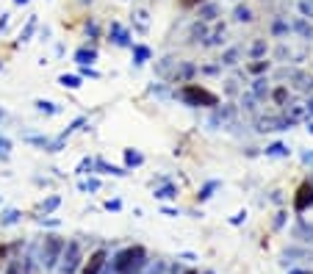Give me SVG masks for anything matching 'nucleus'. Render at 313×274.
<instances>
[{
  "mask_svg": "<svg viewBox=\"0 0 313 274\" xmlns=\"http://www.w3.org/2000/svg\"><path fill=\"white\" fill-rule=\"evenodd\" d=\"M144 263H147L144 249L141 247H128V249H122V252H116L114 263H111V271L114 274H136V271L144 269Z\"/></svg>",
  "mask_w": 313,
  "mask_h": 274,
  "instance_id": "1",
  "label": "nucleus"
},
{
  "mask_svg": "<svg viewBox=\"0 0 313 274\" xmlns=\"http://www.w3.org/2000/svg\"><path fill=\"white\" fill-rule=\"evenodd\" d=\"M64 247H67V244H64L58 236H47V238H45V249H42V263H45V269H56L58 260H61V255H64Z\"/></svg>",
  "mask_w": 313,
  "mask_h": 274,
  "instance_id": "2",
  "label": "nucleus"
},
{
  "mask_svg": "<svg viewBox=\"0 0 313 274\" xmlns=\"http://www.w3.org/2000/svg\"><path fill=\"white\" fill-rule=\"evenodd\" d=\"M81 260H84V255H81V244L78 241H69L67 247H64V255H61L58 269H61V274H75V271L81 269Z\"/></svg>",
  "mask_w": 313,
  "mask_h": 274,
  "instance_id": "3",
  "label": "nucleus"
},
{
  "mask_svg": "<svg viewBox=\"0 0 313 274\" xmlns=\"http://www.w3.org/2000/svg\"><path fill=\"white\" fill-rule=\"evenodd\" d=\"M197 75V67H194L191 61H178L175 64V69H172V75L169 78L175 80V83H188V80Z\"/></svg>",
  "mask_w": 313,
  "mask_h": 274,
  "instance_id": "4",
  "label": "nucleus"
},
{
  "mask_svg": "<svg viewBox=\"0 0 313 274\" xmlns=\"http://www.w3.org/2000/svg\"><path fill=\"white\" fill-rule=\"evenodd\" d=\"M183 100L186 103H205V106H214L216 103V97L214 95H208L205 89H197V86H186V92H183Z\"/></svg>",
  "mask_w": 313,
  "mask_h": 274,
  "instance_id": "5",
  "label": "nucleus"
},
{
  "mask_svg": "<svg viewBox=\"0 0 313 274\" xmlns=\"http://www.w3.org/2000/svg\"><path fill=\"white\" fill-rule=\"evenodd\" d=\"M105 260H108V252H105V249H97V252H94L92 258L86 260L84 274H100V269L105 266Z\"/></svg>",
  "mask_w": 313,
  "mask_h": 274,
  "instance_id": "6",
  "label": "nucleus"
},
{
  "mask_svg": "<svg viewBox=\"0 0 313 274\" xmlns=\"http://www.w3.org/2000/svg\"><path fill=\"white\" fill-rule=\"evenodd\" d=\"M286 119L291 122V125H297V122H310L308 119V106L305 103H294V106L286 108Z\"/></svg>",
  "mask_w": 313,
  "mask_h": 274,
  "instance_id": "7",
  "label": "nucleus"
},
{
  "mask_svg": "<svg viewBox=\"0 0 313 274\" xmlns=\"http://www.w3.org/2000/svg\"><path fill=\"white\" fill-rule=\"evenodd\" d=\"M108 33H111V42H114L116 48H131V36H128V31L120 25V22H111Z\"/></svg>",
  "mask_w": 313,
  "mask_h": 274,
  "instance_id": "8",
  "label": "nucleus"
},
{
  "mask_svg": "<svg viewBox=\"0 0 313 274\" xmlns=\"http://www.w3.org/2000/svg\"><path fill=\"white\" fill-rule=\"evenodd\" d=\"M133 28L139 33H150V11H147V9H136L133 11Z\"/></svg>",
  "mask_w": 313,
  "mask_h": 274,
  "instance_id": "9",
  "label": "nucleus"
},
{
  "mask_svg": "<svg viewBox=\"0 0 313 274\" xmlns=\"http://www.w3.org/2000/svg\"><path fill=\"white\" fill-rule=\"evenodd\" d=\"M269 92H271V86H269V80H266V78H255V80H252L250 95L255 97V100H266Z\"/></svg>",
  "mask_w": 313,
  "mask_h": 274,
  "instance_id": "10",
  "label": "nucleus"
},
{
  "mask_svg": "<svg viewBox=\"0 0 313 274\" xmlns=\"http://www.w3.org/2000/svg\"><path fill=\"white\" fill-rule=\"evenodd\" d=\"M224 39H227V31H224V25H216L214 31L205 36V48H219V44H224Z\"/></svg>",
  "mask_w": 313,
  "mask_h": 274,
  "instance_id": "11",
  "label": "nucleus"
},
{
  "mask_svg": "<svg viewBox=\"0 0 313 274\" xmlns=\"http://www.w3.org/2000/svg\"><path fill=\"white\" fill-rule=\"evenodd\" d=\"M94 61H97V50H94V48L75 50V64H81V67H92Z\"/></svg>",
  "mask_w": 313,
  "mask_h": 274,
  "instance_id": "12",
  "label": "nucleus"
},
{
  "mask_svg": "<svg viewBox=\"0 0 313 274\" xmlns=\"http://www.w3.org/2000/svg\"><path fill=\"white\" fill-rule=\"evenodd\" d=\"M94 169H97L100 174H114V177H125V169L122 166H114V164H105L103 158H94Z\"/></svg>",
  "mask_w": 313,
  "mask_h": 274,
  "instance_id": "13",
  "label": "nucleus"
},
{
  "mask_svg": "<svg viewBox=\"0 0 313 274\" xmlns=\"http://www.w3.org/2000/svg\"><path fill=\"white\" fill-rule=\"evenodd\" d=\"M291 31H297L302 39H313V25L305 20V17H297V20L291 22Z\"/></svg>",
  "mask_w": 313,
  "mask_h": 274,
  "instance_id": "14",
  "label": "nucleus"
},
{
  "mask_svg": "<svg viewBox=\"0 0 313 274\" xmlns=\"http://www.w3.org/2000/svg\"><path fill=\"white\" fill-rule=\"evenodd\" d=\"M22 142H25V144H33V147H42L45 153H47V147H50L53 139L42 136V133H22Z\"/></svg>",
  "mask_w": 313,
  "mask_h": 274,
  "instance_id": "15",
  "label": "nucleus"
},
{
  "mask_svg": "<svg viewBox=\"0 0 313 274\" xmlns=\"http://www.w3.org/2000/svg\"><path fill=\"white\" fill-rule=\"evenodd\" d=\"M308 205H313V189H310V186H302V189H299L297 202H294V208H297V211H305Z\"/></svg>",
  "mask_w": 313,
  "mask_h": 274,
  "instance_id": "16",
  "label": "nucleus"
},
{
  "mask_svg": "<svg viewBox=\"0 0 313 274\" xmlns=\"http://www.w3.org/2000/svg\"><path fill=\"white\" fill-rule=\"evenodd\" d=\"M152 197H155V200H175V197H178V186H175V183H164L161 186V189H155V194H152Z\"/></svg>",
  "mask_w": 313,
  "mask_h": 274,
  "instance_id": "17",
  "label": "nucleus"
},
{
  "mask_svg": "<svg viewBox=\"0 0 313 274\" xmlns=\"http://www.w3.org/2000/svg\"><path fill=\"white\" fill-rule=\"evenodd\" d=\"M33 108H36L39 114H47V116L61 114V106H56V103H50V100H36V103H33Z\"/></svg>",
  "mask_w": 313,
  "mask_h": 274,
  "instance_id": "18",
  "label": "nucleus"
},
{
  "mask_svg": "<svg viewBox=\"0 0 313 274\" xmlns=\"http://www.w3.org/2000/svg\"><path fill=\"white\" fill-rule=\"evenodd\" d=\"M144 164V155L139 153V150H125V172L128 169H136Z\"/></svg>",
  "mask_w": 313,
  "mask_h": 274,
  "instance_id": "19",
  "label": "nucleus"
},
{
  "mask_svg": "<svg viewBox=\"0 0 313 274\" xmlns=\"http://www.w3.org/2000/svg\"><path fill=\"white\" fill-rule=\"evenodd\" d=\"M288 153H291V150H288V144H283V142H275V144L266 147L269 158H288Z\"/></svg>",
  "mask_w": 313,
  "mask_h": 274,
  "instance_id": "20",
  "label": "nucleus"
},
{
  "mask_svg": "<svg viewBox=\"0 0 313 274\" xmlns=\"http://www.w3.org/2000/svg\"><path fill=\"white\" fill-rule=\"evenodd\" d=\"M131 48H133V64L136 67L150 61V48H144V44H131Z\"/></svg>",
  "mask_w": 313,
  "mask_h": 274,
  "instance_id": "21",
  "label": "nucleus"
},
{
  "mask_svg": "<svg viewBox=\"0 0 313 274\" xmlns=\"http://www.w3.org/2000/svg\"><path fill=\"white\" fill-rule=\"evenodd\" d=\"M294 236L302 238V241H313V227H310L305 219H299V221H297V227H294Z\"/></svg>",
  "mask_w": 313,
  "mask_h": 274,
  "instance_id": "22",
  "label": "nucleus"
},
{
  "mask_svg": "<svg viewBox=\"0 0 313 274\" xmlns=\"http://www.w3.org/2000/svg\"><path fill=\"white\" fill-rule=\"evenodd\" d=\"M239 56H241V48H230V50H224V53H222V61H219V67H236V64H239Z\"/></svg>",
  "mask_w": 313,
  "mask_h": 274,
  "instance_id": "23",
  "label": "nucleus"
},
{
  "mask_svg": "<svg viewBox=\"0 0 313 274\" xmlns=\"http://www.w3.org/2000/svg\"><path fill=\"white\" fill-rule=\"evenodd\" d=\"M58 83L64 86V89H81L84 86V80H81V75H58Z\"/></svg>",
  "mask_w": 313,
  "mask_h": 274,
  "instance_id": "24",
  "label": "nucleus"
},
{
  "mask_svg": "<svg viewBox=\"0 0 313 274\" xmlns=\"http://www.w3.org/2000/svg\"><path fill=\"white\" fill-rule=\"evenodd\" d=\"M36 25H39L36 14H33V17H28V25H25V28H22V31H20V44H25L28 39L33 36V31H36Z\"/></svg>",
  "mask_w": 313,
  "mask_h": 274,
  "instance_id": "25",
  "label": "nucleus"
},
{
  "mask_svg": "<svg viewBox=\"0 0 313 274\" xmlns=\"http://www.w3.org/2000/svg\"><path fill=\"white\" fill-rule=\"evenodd\" d=\"M271 33H275L277 39H280V36H288V33H291V25H288L283 17H277V20L271 22Z\"/></svg>",
  "mask_w": 313,
  "mask_h": 274,
  "instance_id": "26",
  "label": "nucleus"
},
{
  "mask_svg": "<svg viewBox=\"0 0 313 274\" xmlns=\"http://www.w3.org/2000/svg\"><path fill=\"white\" fill-rule=\"evenodd\" d=\"M219 189V180H208V183L203 186V189H200V194H197V200L200 202H205V200H211V197H214V191Z\"/></svg>",
  "mask_w": 313,
  "mask_h": 274,
  "instance_id": "27",
  "label": "nucleus"
},
{
  "mask_svg": "<svg viewBox=\"0 0 313 274\" xmlns=\"http://www.w3.org/2000/svg\"><path fill=\"white\" fill-rule=\"evenodd\" d=\"M216 14H219V6H216V3H205L203 9H200V20H203V22L216 20Z\"/></svg>",
  "mask_w": 313,
  "mask_h": 274,
  "instance_id": "28",
  "label": "nucleus"
},
{
  "mask_svg": "<svg viewBox=\"0 0 313 274\" xmlns=\"http://www.w3.org/2000/svg\"><path fill=\"white\" fill-rule=\"evenodd\" d=\"M84 125H86V116H78V119H72L67 127H64V133H61L58 139H64V142H67V136H72V133L78 130V127H84Z\"/></svg>",
  "mask_w": 313,
  "mask_h": 274,
  "instance_id": "29",
  "label": "nucleus"
},
{
  "mask_svg": "<svg viewBox=\"0 0 313 274\" xmlns=\"http://www.w3.org/2000/svg\"><path fill=\"white\" fill-rule=\"evenodd\" d=\"M58 205H61V197H58V194H53V197H47V200L42 202V205H39V211H42V213H53Z\"/></svg>",
  "mask_w": 313,
  "mask_h": 274,
  "instance_id": "30",
  "label": "nucleus"
},
{
  "mask_svg": "<svg viewBox=\"0 0 313 274\" xmlns=\"http://www.w3.org/2000/svg\"><path fill=\"white\" fill-rule=\"evenodd\" d=\"M233 20H236V22H252V11L247 9V6H236Z\"/></svg>",
  "mask_w": 313,
  "mask_h": 274,
  "instance_id": "31",
  "label": "nucleus"
},
{
  "mask_svg": "<svg viewBox=\"0 0 313 274\" xmlns=\"http://www.w3.org/2000/svg\"><path fill=\"white\" fill-rule=\"evenodd\" d=\"M20 219H22V213H20V211H6L3 216H0V224H17Z\"/></svg>",
  "mask_w": 313,
  "mask_h": 274,
  "instance_id": "32",
  "label": "nucleus"
},
{
  "mask_svg": "<svg viewBox=\"0 0 313 274\" xmlns=\"http://www.w3.org/2000/svg\"><path fill=\"white\" fill-rule=\"evenodd\" d=\"M175 64H178V61H175V58H164V61H158L155 72H158V75H169V69H172Z\"/></svg>",
  "mask_w": 313,
  "mask_h": 274,
  "instance_id": "33",
  "label": "nucleus"
},
{
  "mask_svg": "<svg viewBox=\"0 0 313 274\" xmlns=\"http://www.w3.org/2000/svg\"><path fill=\"white\" fill-rule=\"evenodd\" d=\"M250 56L255 58V61H261V56H266V42H255L250 48Z\"/></svg>",
  "mask_w": 313,
  "mask_h": 274,
  "instance_id": "34",
  "label": "nucleus"
},
{
  "mask_svg": "<svg viewBox=\"0 0 313 274\" xmlns=\"http://www.w3.org/2000/svg\"><path fill=\"white\" fill-rule=\"evenodd\" d=\"M92 169H94V158H81V164H78L75 172H78V174H89Z\"/></svg>",
  "mask_w": 313,
  "mask_h": 274,
  "instance_id": "35",
  "label": "nucleus"
},
{
  "mask_svg": "<svg viewBox=\"0 0 313 274\" xmlns=\"http://www.w3.org/2000/svg\"><path fill=\"white\" fill-rule=\"evenodd\" d=\"M9 153H11V139H6L0 133V158H9Z\"/></svg>",
  "mask_w": 313,
  "mask_h": 274,
  "instance_id": "36",
  "label": "nucleus"
},
{
  "mask_svg": "<svg viewBox=\"0 0 313 274\" xmlns=\"http://www.w3.org/2000/svg\"><path fill=\"white\" fill-rule=\"evenodd\" d=\"M299 11H302V17L308 20V17H313V3L310 0H299Z\"/></svg>",
  "mask_w": 313,
  "mask_h": 274,
  "instance_id": "37",
  "label": "nucleus"
},
{
  "mask_svg": "<svg viewBox=\"0 0 313 274\" xmlns=\"http://www.w3.org/2000/svg\"><path fill=\"white\" fill-rule=\"evenodd\" d=\"M241 103H244V108H247V111H255V106H258L261 100H255V97H252L250 92H247V95H244V100H241Z\"/></svg>",
  "mask_w": 313,
  "mask_h": 274,
  "instance_id": "38",
  "label": "nucleus"
},
{
  "mask_svg": "<svg viewBox=\"0 0 313 274\" xmlns=\"http://www.w3.org/2000/svg\"><path fill=\"white\" fill-rule=\"evenodd\" d=\"M81 189H84V191H97V189H100V180H97V177L84 180V183H81Z\"/></svg>",
  "mask_w": 313,
  "mask_h": 274,
  "instance_id": "39",
  "label": "nucleus"
},
{
  "mask_svg": "<svg viewBox=\"0 0 313 274\" xmlns=\"http://www.w3.org/2000/svg\"><path fill=\"white\" fill-rule=\"evenodd\" d=\"M86 33H89V36H92V39H97V33H100V28H97V22H94V20H89V22H86Z\"/></svg>",
  "mask_w": 313,
  "mask_h": 274,
  "instance_id": "40",
  "label": "nucleus"
},
{
  "mask_svg": "<svg viewBox=\"0 0 313 274\" xmlns=\"http://www.w3.org/2000/svg\"><path fill=\"white\" fill-rule=\"evenodd\" d=\"M81 78H100V72L92 67H81Z\"/></svg>",
  "mask_w": 313,
  "mask_h": 274,
  "instance_id": "41",
  "label": "nucleus"
},
{
  "mask_svg": "<svg viewBox=\"0 0 313 274\" xmlns=\"http://www.w3.org/2000/svg\"><path fill=\"white\" fill-rule=\"evenodd\" d=\"M244 219H247V211H239L236 216H230V224H241Z\"/></svg>",
  "mask_w": 313,
  "mask_h": 274,
  "instance_id": "42",
  "label": "nucleus"
},
{
  "mask_svg": "<svg viewBox=\"0 0 313 274\" xmlns=\"http://www.w3.org/2000/svg\"><path fill=\"white\" fill-rule=\"evenodd\" d=\"M105 208H108V211H120L122 202H120V200H108V202H105Z\"/></svg>",
  "mask_w": 313,
  "mask_h": 274,
  "instance_id": "43",
  "label": "nucleus"
},
{
  "mask_svg": "<svg viewBox=\"0 0 313 274\" xmlns=\"http://www.w3.org/2000/svg\"><path fill=\"white\" fill-rule=\"evenodd\" d=\"M263 69H269V61H266V64H263V61L252 64V72H263Z\"/></svg>",
  "mask_w": 313,
  "mask_h": 274,
  "instance_id": "44",
  "label": "nucleus"
},
{
  "mask_svg": "<svg viewBox=\"0 0 313 274\" xmlns=\"http://www.w3.org/2000/svg\"><path fill=\"white\" fill-rule=\"evenodd\" d=\"M39 224H47V227H58V224H61V221H58V219H39Z\"/></svg>",
  "mask_w": 313,
  "mask_h": 274,
  "instance_id": "45",
  "label": "nucleus"
},
{
  "mask_svg": "<svg viewBox=\"0 0 313 274\" xmlns=\"http://www.w3.org/2000/svg\"><path fill=\"white\" fill-rule=\"evenodd\" d=\"M164 216H180V211H175V208H161Z\"/></svg>",
  "mask_w": 313,
  "mask_h": 274,
  "instance_id": "46",
  "label": "nucleus"
},
{
  "mask_svg": "<svg viewBox=\"0 0 313 274\" xmlns=\"http://www.w3.org/2000/svg\"><path fill=\"white\" fill-rule=\"evenodd\" d=\"M9 274H20V260H11V266H9Z\"/></svg>",
  "mask_w": 313,
  "mask_h": 274,
  "instance_id": "47",
  "label": "nucleus"
},
{
  "mask_svg": "<svg viewBox=\"0 0 313 274\" xmlns=\"http://www.w3.org/2000/svg\"><path fill=\"white\" fill-rule=\"evenodd\" d=\"M9 28V14H0V31H6Z\"/></svg>",
  "mask_w": 313,
  "mask_h": 274,
  "instance_id": "48",
  "label": "nucleus"
},
{
  "mask_svg": "<svg viewBox=\"0 0 313 274\" xmlns=\"http://www.w3.org/2000/svg\"><path fill=\"white\" fill-rule=\"evenodd\" d=\"M203 72H205V75H216V72H219V64H216V67H205Z\"/></svg>",
  "mask_w": 313,
  "mask_h": 274,
  "instance_id": "49",
  "label": "nucleus"
},
{
  "mask_svg": "<svg viewBox=\"0 0 313 274\" xmlns=\"http://www.w3.org/2000/svg\"><path fill=\"white\" fill-rule=\"evenodd\" d=\"M302 161L305 164H313V153H302Z\"/></svg>",
  "mask_w": 313,
  "mask_h": 274,
  "instance_id": "50",
  "label": "nucleus"
},
{
  "mask_svg": "<svg viewBox=\"0 0 313 274\" xmlns=\"http://www.w3.org/2000/svg\"><path fill=\"white\" fill-rule=\"evenodd\" d=\"M14 3H17V6H25V3H28V0H14Z\"/></svg>",
  "mask_w": 313,
  "mask_h": 274,
  "instance_id": "51",
  "label": "nucleus"
},
{
  "mask_svg": "<svg viewBox=\"0 0 313 274\" xmlns=\"http://www.w3.org/2000/svg\"><path fill=\"white\" fill-rule=\"evenodd\" d=\"M308 133H313V122H308Z\"/></svg>",
  "mask_w": 313,
  "mask_h": 274,
  "instance_id": "52",
  "label": "nucleus"
},
{
  "mask_svg": "<svg viewBox=\"0 0 313 274\" xmlns=\"http://www.w3.org/2000/svg\"><path fill=\"white\" fill-rule=\"evenodd\" d=\"M288 274H305V271H299V269H294V271H288Z\"/></svg>",
  "mask_w": 313,
  "mask_h": 274,
  "instance_id": "53",
  "label": "nucleus"
},
{
  "mask_svg": "<svg viewBox=\"0 0 313 274\" xmlns=\"http://www.w3.org/2000/svg\"><path fill=\"white\" fill-rule=\"evenodd\" d=\"M0 119H6V111L3 108H0Z\"/></svg>",
  "mask_w": 313,
  "mask_h": 274,
  "instance_id": "54",
  "label": "nucleus"
},
{
  "mask_svg": "<svg viewBox=\"0 0 313 274\" xmlns=\"http://www.w3.org/2000/svg\"><path fill=\"white\" fill-rule=\"evenodd\" d=\"M81 3H92V0H81Z\"/></svg>",
  "mask_w": 313,
  "mask_h": 274,
  "instance_id": "55",
  "label": "nucleus"
},
{
  "mask_svg": "<svg viewBox=\"0 0 313 274\" xmlns=\"http://www.w3.org/2000/svg\"><path fill=\"white\" fill-rule=\"evenodd\" d=\"M186 274H197V271H186Z\"/></svg>",
  "mask_w": 313,
  "mask_h": 274,
  "instance_id": "56",
  "label": "nucleus"
},
{
  "mask_svg": "<svg viewBox=\"0 0 313 274\" xmlns=\"http://www.w3.org/2000/svg\"><path fill=\"white\" fill-rule=\"evenodd\" d=\"M205 274H214V271H205Z\"/></svg>",
  "mask_w": 313,
  "mask_h": 274,
  "instance_id": "57",
  "label": "nucleus"
},
{
  "mask_svg": "<svg viewBox=\"0 0 313 274\" xmlns=\"http://www.w3.org/2000/svg\"><path fill=\"white\" fill-rule=\"evenodd\" d=\"M0 67H3V61H0Z\"/></svg>",
  "mask_w": 313,
  "mask_h": 274,
  "instance_id": "58",
  "label": "nucleus"
}]
</instances>
